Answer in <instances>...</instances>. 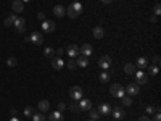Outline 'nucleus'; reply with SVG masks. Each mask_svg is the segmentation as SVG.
I'll list each match as a JSON object with an SVG mask.
<instances>
[{"instance_id": "obj_31", "label": "nucleus", "mask_w": 161, "mask_h": 121, "mask_svg": "<svg viewBox=\"0 0 161 121\" xmlns=\"http://www.w3.org/2000/svg\"><path fill=\"white\" fill-rule=\"evenodd\" d=\"M34 113H36V110H34L32 106H26V108H24V115L26 116H32Z\"/></svg>"}, {"instance_id": "obj_20", "label": "nucleus", "mask_w": 161, "mask_h": 121, "mask_svg": "<svg viewBox=\"0 0 161 121\" xmlns=\"http://www.w3.org/2000/svg\"><path fill=\"white\" fill-rule=\"evenodd\" d=\"M103 35H105L103 27H102V26H95V27H94V37H97V39H102Z\"/></svg>"}, {"instance_id": "obj_3", "label": "nucleus", "mask_w": 161, "mask_h": 121, "mask_svg": "<svg viewBox=\"0 0 161 121\" xmlns=\"http://www.w3.org/2000/svg\"><path fill=\"white\" fill-rule=\"evenodd\" d=\"M110 94L121 98V97H124V87L121 86V84H113V86L110 87Z\"/></svg>"}, {"instance_id": "obj_14", "label": "nucleus", "mask_w": 161, "mask_h": 121, "mask_svg": "<svg viewBox=\"0 0 161 121\" xmlns=\"http://www.w3.org/2000/svg\"><path fill=\"white\" fill-rule=\"evenodd\" d=\"M11 8L15 13H21V11H24V3L21 2V0H15L13 5H11Z\"/></svg>"}, {"instance_id": "obj_10", "label": "nucleus", "mask_w": 161, "mask_h": 121, "mask_svg": "<svg viewBox=\"0 0 161 121\" xmlns=\"http://www.w3.org/2000/svg\"><path fill=\"white\" fill-rule=\"evenodd\" d=\"M139 90H140V87H139V84H135V82H132V84H129V86L126 87V92H127L129 95H137Z\"/></svg>"}, {"instance_id": "obj_2", "label": "nucleus", "mask_w": 161, "mask_h": 121, "mask_svg": "<svg viewBox=\"0 0 161 121\" xmlns=\"http://www.w3.org/2000/svg\"><path fill=\"white\" fill-rule=\"evenodd\" d=\"M82 95H84V90L79 86H73L71 89H69V97H71L73 102H79L82 98Z\"/></svg>"}, {"instance_id": "obj_15", "label": "nucleus", "mask_w": 161, "mask_h": 121, "mask_svg": "<svg viewBox=\"0 0 161 121\" xmlns=\"http://www.w3.org/2000/svg\"><path fill=\"white\" fill-rule=\"evenodd\" d=\"M52 66H53L55 69H61L63 66H65V61H63L61 56H57V58L52 60Z\"/></svg>"}, {"instance_id": "obj_28", "label": "nucleus", "mask_w": 161, "mask_h": 121, "mask_svg": "<svg viewBox=\"0 0 161 121\" xmlns=\"http://www.w3.org/2000/svg\"><path fill=\"white\" fill-rule=\"evenodd\" d=\"M121 100H123V105H126V106H131L132 105V97H129V95L127 97H126V95L121 97Z\"/></svg>"}, {"instance_id": "obj_16", "label": "nucleus", "mask_w": 161, "mask_h": 121, "mask_svg": "<svg viewBox=\"0 0 161 121\" xmlns=\"http://www.w3.org/2000/svg\"><path fill=\"white\" fill-rule=\"evenodd\" d=\"M111 113H113V116H115L116 119H121V118H124V116H126L124 110H123V108H119V106H116V108H111Z\"/></svg>"}, {"instance_id": "obj_19", "label": "nucleus", "mask_w": 161, "mask_h": 121, "mask_svg": "<svg viewBox=\"0 0 161 121\" xmlns=\"http://www.w3.org/2000/svg\"><path fill=\"white\" fill-rule=\"evenodd\" d=\"M39 110H40L42 113L48 111V110H50V102H48V100H40V102H39Z\"/></svg>"}, {"instance_id": "obj_18", "label": "nucleus", "mask_w": 161, "mask_h": 121, "mask_svg": "<svg viewBox=\"0 0 161 121\" xmlns=\"http://www.w3.org/2000/svg\"><path fill=\"white\" fill-rule=\"evenodd\" d=\"M99 113H100V115H110V113H111V106L108 103H102L99 106Z\"/></svg>"}, {"instance_id": "obj_46", "label": "nucleus", "mask_w": 161, "mask_h": 121, "mask_svg": "<svg viewBox=\"0 0 161 121\" xmlns=\"http://www.w3.org/2000/svg\"><path fill=\"white\" fill-rule=\"evenodd\" d=\"M21 2H23V3H24V2H31V0H21Z\"/></svg>"}, {"instance_id": "obj_33", "label": "nucleus", "mask_w": 161, "mask_h": 121, "mask_svg": "<svg viewBox=\"0 0 161 121\" xmlns=\"http://www.w3.org/2000/svg\"><path fill=\"white\" fill-rule=\"evenodd\" d=\"M148 74H151V76H156L158 74V66H148Z\"/></svg>"}, {"instance_id": "obj_39", "label": "nucleus", "mask_w": 161, "mask_h": 121, "mask_svg": "<svg viewBox=\"0 0 161 121\" xmlns=\"http://www.w3.org/2000/svg\"><path fill=\"white\" fill-rule=\"evenodd\" d=\"M153 121H161V115H159V111L155 113V118H153Z\"/></svg>"}, {"instance_id": "obj_49", "label": "nucleus", "mask_w": 161, "mask_h": 121, "mask_svg": "<svg viewBox=\"0 0 161 121\" xmlns=\"http://www.w3.org/2000/svg\"><path fill=\"white\" fill-rule=\"evenodd\" d=\"M11 2H15V0H11Z\"/></svg>"}, {"instance_id": "obj_42", "label": "nucleus", "mask_w": 161, "mask_h": 121, "mask_svg": "<svg viewBox=\"0 0 161 121\" xmlns=\"http://www.w3.org/2000/svg\"><path fill=\"white\" fill-rule=\"evenodd\" d=\"M139 121H151L148 116H140V118H139Z\"/></svg>"}, {"instance_id": "obj_40", "label": "nucleus", "mask_w": 161, "mask_h": 121, "mask_svg": "<svg viewBox=\"0 0 161 121\" xmlns=\"http://www.w3.org/2000/svg\"><path fill=\"white\" fill-rule=\"evenodd\" d=\"M37 18H39L40 21H44V19H45V13H42V11H40L39 15H37Z\"/></svg>"}, {"instance_id": "obj_35", "label": "nucleus", "mask_w": 161, "mask_h": 121, "mask_svg": "<svg viewBox=\"0 0 161 121\" xmlns=\"http://www.w3.org/2000/svg\"><path fill=\"white\" fill-rule=\"evenodd\" d=\"M147 113H156V108H155V106H151V105H148V106H147Z\"/></svg>"}, {"instance_id": "obj_9", "label": "nucleus", "mask_w": 161, "mask_h": 121, "mask_svg": "<svg viewBox=\"0 0 161 121\" xmlns=\"http://www.w3.org/2000/svg\"><path fill=\"white\" fill-rule=\"evenodd\" d=\"M79 106H81V111H89L90 108H92V102H90L89 98H81Z\"/></svg>"}, {"instance_id": "obj_21", "label": "nucleus", "mask_w": 161, "mask_h": 121, "mask_svg": "<svg viewBox=\"0 0 161 121\" xmlns=\"http://www.w3.org/2000/svg\"><path fill=\"white\" fill-rule=\"evenodd\" d=\"M16 15H10V16H6L5 18V21H3V24H5V27H10V26H13V23L16 21Z\"/></svg>"}, {"instance_id": "obj_37", "label": "nucleus", "mask_w": 161, "mask_h": 121, "mask_svg": "<svg viewBox=\"0 0 161 121\" xmlns=\"http://www.w3.org/2000/svg\"><path fill=\"white\" fill-rule=\"evenodd\" d=\"M65 108H66V105L63 103V102H60V103H58V111H61V113H63V110H65Z\"/></svg>"}, {"instance_id": "obj_38", "label": "nucleus", "mask_w": 161, "mask_h": 121, "mask_svg": "<svg viewBox=\"0 0 161 121\" xmlns=\"http://www.w3.org/2000/svg\"><path fill=\"white\" fill-rule=\"evenodd\" d=\"M153 63H155V66L159 65V56H158V55H156V56H153Z\"/></svg>"}, {"instance_id": "obj_44", "label": "nucleus", "mask_w": 161, "mask_h": 121, "mask_svg": "<svg viewBox=\"0 0 161 121\" xmlns=\"http://www.w3.org/2000/svg\"><path fill=\"white\" fill-rule=\"evenodd\" d=\"M10 121H19V119H18L16 116H11V118H10Z\"/></svg>"}, {"instance_id": "obj_30", "label": "nucleus", "mask_w": 161, "mask_h": 121, "mask_svg": "<svg viewBox=\"0 0 161 121\" xmlns=\"http://www.w3.org/2000/svg\"><path fill=\"white\" fill-rule=\"evenodd\" d=\"M6 65H8V66H16L18 65V60L15 58V56H10V58L6 60Z\"/></svg>"}, {"instance_id": "obj_47", "label": "nucleus", "mask_w": 161, "mask_h": 121, "mask_svg": "<svg viewBox=\"0 0 161 121\" xmlns=\"http://www.w3.org/2000/svg\"><path fill=\"white\" fill-rule=\"evenodd\" d=\"M73 2H79V0H73Z\"/></svg>"}, {"instance_id": "obj_25", "label": "nucleus", "mask_w": 161, "mask_h": 121, "mask_svg": "<svg viewBox=\"0 0 161 121\" xmlns=\"http://www.w3.org/2000/svg\"><path fill=\"white\" fill-rule=\"evenodd\" d=\"M31 118H32V121H47V118H45L44 113H34Z\"/></svg>"}, {"instance_id": "obj_11", "label": "nucleus", "mask_w": 161, "mask_h": 121, "mask_svg": "<svg viewBox=\"0 0 161 121\" xmlns=\"http://www.w3.org/2000/svg\"><path fill=\"white\" fill-rule=\"evenodd\" d=\"M66 53L71 56V58H74V56H78V55H79V47L76 45V44H71V45L66 48Z\"/></svg>"}, {"instance_id": "obj_27", "label": "nucleus", "mask_w": 161, "mask_h": 121, "mask_svg": "<svg viewBox=\"0 0 161 121\" xmlns=\"http://www.w3.org/2000/svg\"><path fill=\"white\" fill-rule=\"evenodd\" d=\"M100 81L102 82H108L110 81V73H108V71H103V73H100Z\"/></svg>"}, {"instance_id": "obj_5", "label": "nucleus", "mask_w": 161, "mask_h": 121, "mask_svg": "<svg viewBox=\"0 0 161 121\" xmlns=\"http://www.w3.org/2000/svg\"><path fill=\"white\" fill-rule=\"evenodd\" d=\"M26 21L23 19V18H16V21L13 23V26H15V29H16V32H19V34H23L24 31H26Z\"/></svg>"}, {"instance_id": "obj_29", "label": "nucleus", "mask_w": 161, "mask_h": 121, "mask_svg": "<svg viewBox=\"0 0 161 121\" xmlns=\"http://www.w3.org/2000/svg\"><path fill=\"white\" fill-rule=\"evenodd\" d=\"M69 110H71L73 113H81V106L78 105V103H71V105H69Z\"/></svg>"}, {"instance_id": "obj_41", "label": "nucleus", "mask_w": 161, "mask_h": 121, "mask_svg": "<svg viewBox=\"0 0 161 121\" xmlns=\"http://www.w3.org/2000/svg\"><path fill=\"white\" fill-rule=\"evenodd\" d=\"M150 21H151V23H158V16H156V15H153V16L150 18Z\"/></svg>"}, {"instance_id": "obj_23", "label": "nucleus", "mask_w": 161, "mask_h": 121, "mask_svg": "<svg viewBox=\"0 0 161 121\" xmlns=\"http://www.w3.org/2000/svg\"><path fill=\"white\" fill-rule=\"evenodd\" d=\"M124 73H126V74H134V73H135V65H132V63L124 65Z\"/></svg>"}, {"instance_id": "obj_43", "label": "nucleus", "mask_w": 161, "mask_h": 121, "mask_svg": "<svg viewBox=\"0 0 161 121\" xmlns=\"http://www.w3.org/2000/svg\"><path fill=\"white\" fill-rule=\"evenodd\" d=\"M63 53H65V50H63V48H58V50H57V55H60V56H61Z\"/></svg>"}, {"instance_id": "obj_48", "label": "nucleus", "mask_w": 161, "mask_h": 121, "mask_svg": "<svg viewBox=\"0 0 161 121\" xmlns=\"http://www.w3.org/2000/svg\"><path fill=\"white\" fill-rule=\"evenodd\" d=\"M87 121H94V119H87Z\"/></svg>"}, {"instance_id": "obj_26", "label": "nucleus", "mask_w": 161, "mask_h": 121, "mask_svg": "<svg viewBox=\"0 0 161 121\" xmlns=\"http://www.w3.org/2000/svg\"><path fill=\"white\" fill-rule=\"evenodd\" d=\"M89 115H90V119H99L100 118V113H99V110H94V108H90L89 110Z\"/></svg>"}, {"instance_id": "obj_24", "label": "nucleus", "mask_w": 161, "mask_h": 121, "mask_svg": "<svg viewBox=\"0 0 161 121\" xmlns=\"http://www.w3.org/2000/svg\"><path fill=\"white\" fill-rule=\"evenodd\" d=\"M137 66H139V68H147V66H148V60H147L145 56L137 58Z\"/></svg>"}, {"instance_id": "obj_8", "label": "nucleus", "mask_w": 161, "mask_h": 121, "mask_svg": "<svg viewBox=\"0 0 161 121\" xmlns=\"http://www.w3.org/2000/svg\"><path fill=\"white\" fill-rule=\"evenodd\" d=\"M29 39H31V42H34L36 45H40L42 42H44V35H42L40 32H32V34L29 35Z\"/></svg>"}, {"instance_id": "obj_36", "label": "nucleus", "mask_w": 161, "mask_h": 121, "mask_svg": "<svg viewBox=\"0 0 161 121\" xmlns=\"http://www.w3.org/2000/svg\"><path fill=\"white\" fill-rule=\"evenodd\" d=\"M155 15L158 16V15H161V6H159V3H156L155 5Z\"/></svg>"}, {"instance_id": "obj_6", "label": "nucleus", "mask_w": 161, "mask_h": 121, "mask_svg": "<svg viewBox=\"0 0 161 121\" xmlns=\"http://www.w3.org/2000/svg\"><path fill=\"white\" fill-rule=\"evenodd\" d=\"M42 31L44 32H53L55 31V23L50 19H44L42 21Z\"/></svg>"}, {"instance_id": "obj_22", "label": "nucleus", "mask_w": 161, "mask_h": 121, "mask_svg": "<svg viewBox=\"0 0 161 121\" xmlns=\"http://www.w3.org/2000/svg\"><path fill=\"white\" fill-rule=\"evenodd\" d=\"M76 65H79V66H82V68H86V66L89 65V58L82 55V56H79V58L76 60Z\"/></svg>"}, {"instance_id": "obj_17", "label": "nucleus", "mask_w": 161, "mask_h": 121, "mask_svg": "<svg viewBox=\"0 0 161 121\" xmlns=\"http://www.w3.org/2000/svg\"><path fill=\"white\" fill-rule=\"evenodd\" d=\"M48 121H63V115L61 111H52L50 115H48Z\"/></svg>"}, {"instance_id": "obj_4", "label": "nucleus", "mask_w": 161, "mask_h": 121, "mask_svg": "<svg viewBox=\"0 0 161 121\" xmlns=\"http://www.w3.org/2000/svg\"><path fill=\"white\" fill-rule=\"evenodd\" d=\"M135 84H139V86H142V84H147V81H148V74H145L143 71H135Z\"/></svg>"}, {"instance_id": "obj_1", "label": "nucleus", "mask_w": 161, "mask_h": 121, "mask_svg": "<svg viewBox=\"0 0 161 121\" xmlns=\"http://www.w3.org/2000/svg\"><path fill=\"white\" fill-rule=\"evenodd\" d=\"M82 10H84V8H82V5H81L79 2H73V3L66 8V15H68L69 18L74 19V18H78V16L81 15Z\"/></svg>"}, {"instance_id": "obj_7", "label": "nucleus", "mask_w": 161, "mask_h": 121, "mask_svg": "<svg viewBox=\"0 0 161 121\" xmlns=\"http://www.w3.org/2000/svg\"><path fill=\"white\" fill-rule=\"evenodd\" d=\"M99 66H100L102 69H108V68L111 66V58H110L108 55L100 56V60H99Z\"/></svg>"}, {"instance_id": "obj_13", "label": "nucleus", "mask_w": 161, "mask_h": 121, "mask_svg": "<svg viewBox=\"0 0 161 121\" xmlns=\"http://www.w3.org/2000/svg\"><path fill=\"white\" fill-rule=\"evenodd\" d=\"M53 13H55V16H58V18H63L66 15V8L63 5H55V8H53Z\"/></svg>"}, {"instance_id": "obj_45", "label": "nucleus", "mask_w": 161, "mask_h": 121, "mask_svg": "<svg viewBox=\"0 0 161 121\" xmlns=\"http://www.w3.org/2000/svg\"><path fill=\"white\" fill-rule=\"evenodd\" d=\"M100 2H103V3H110V2H113V0H100Z\"/></svg>"}, {"instance_id": "obj_32", "label": "nucleus", "mask_w": 161, "mask_h": 121, "mask_svg": "<svg viewBox=\"0 0 161 121\" xmlns=\"http://www.w3.org/2000/svg\"><path fill=\"white\" fill-rule=\"evenodd\" d=\"M53 53H55V50H53L52 47H45L44 48V55L45 56H53Z\"/></svg>"}, {"instance_id": "obj_34", "label": "nucleus", "mask_w": 161, "mask_h": 121, "mask_svg": "<svg viewBox=\"0 0 161 121\" xmlns=\"http://www.w3.org/2000/svg\"><path fill=\"white\" fill-rule=\"evenodd\" d=\"M74 66H76V60L71 58V60L68 61V68H69V69H74Z\"/></svg>"}, {"instance_id": "obj_12", "label": "nucleus", "mask_w": 161, "mask_h": 121, "mask_svg": "<svg viewBox=\"0 0 161 121\" xmlns=\"http://www.w3.org/2000/svg\"><path fill=\"white\" fill-rule=\"evenodd\" d=\"M92 50H94V48H92L90 44H84L82 47H79V53H82L84 56H87V58H89V55L92 53Z\"/></svg>"}]
</instances>
